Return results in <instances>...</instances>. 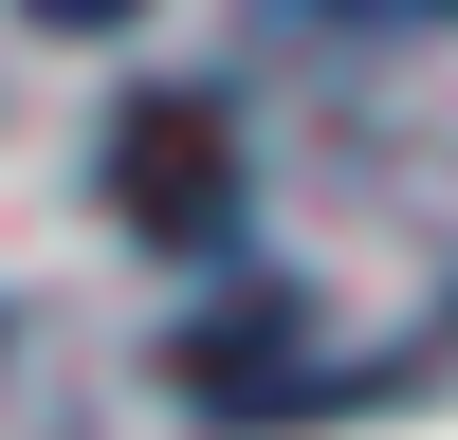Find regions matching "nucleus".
<instances>
[{
  "instance_id": "1",
  "label": "nucleus",
  "mask_w": 458,
  "mask_h": 440,
  "mask_svg": "<svg viewBox=\"0 0 458 440\" xmlns=\"http://www.w3.org/2000/svg\"><path fill=\"white\" fill-rule=\"evenodd\" d=\"M37 19H73V37H92V19H129V0H37Z\"/></svg>"
}]
</instances>
